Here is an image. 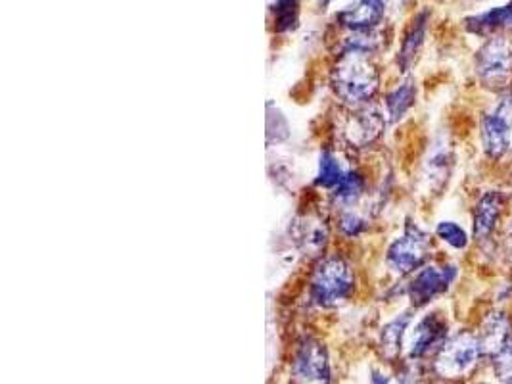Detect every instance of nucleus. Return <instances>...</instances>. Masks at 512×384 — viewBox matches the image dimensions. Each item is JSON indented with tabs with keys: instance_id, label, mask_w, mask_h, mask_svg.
I'll return each instance as SVG.
<instances>
[{
	"instance_id": "14",
	"label": "nucleus",
	"mask_w": 512,
	"mask_h": 384,
	"mask_svg": "<svg viewBox=\"0 0 512 384\" xmlns=\"http://www.w3.org/2000/svg\"><path fill=\"white\" fill-rule=\"evenodd\" d=\"M419 98V85L415 77L403 75V79L390 87L380 100V106L386 114V120L390 125H396L399 121L405 120L407 114L417 106Z\"/></svg>"
},
{
	"instance_id": "26",
	"label": "nucleus",
	"mask_w": 512,
	"mask_h": 384,
	"mask_svg": "<svg viewBox=\"0 0 512 384\" xmlns=\"http://www.w3.org/2000/svg\"><path fill=\"white\" fill-rule=\"evenodd\" d=\"M499 250H501V256L505 258V262L511 267L512 271V217L505 223V227L501 231Z\"/></svg>"
},
{
	"instance_id": "3",
	"label": "nucleus",
	"mask_w": 512,
	"mask_h": 384,
	"mask_svg": "<svg viewBox=\"0 0 512 384\" xmlns=\"http://www.w3.org/2000/svg\"><path fill=\"white\" fill-rule=\"evenodd\" d=\"M436 242L434 233L424 229L413 217H407L401 233L390 240L384 252V265L396 279L403 281L432 260Z\"/></svg>"
},
{
	"instance_id": "4",
	"label": "nucleus",
	"mask_w": 512,
	"mask_h": 384,
	"mask_svg": "<svg viewBox=\"0 0 512 384\" xmlns=\"http://www.w3.org/2000/svg\"><path fill=\"white\" fill-rule=\"evenodd\" d=\"M461 277V265L451 260H430L413 275L399 281L397 296H405L413 310H424L447 296Z\"/></svg>"
},
{
	"instance_id": "27",
	"label": "nucleus",
	"mask_w": 512,
	"mask_h": 384,
	"mask_svg": "<svg viewBox=\"0 0 512 384\" xmlns=\"http://www.w3.org/2000/svg\"><path fill=\"white\" fill-rule=\"evenodd\" d=\"M401 384H434L428 381L426 377L419 375L417 371H407L405 375H401Z\"/></svg>"
},
{
	"instance_id": "12",
	"label": "nucleus",
	"mask_w": 512,
	"mask_h": 384,
	"mask_svg": "<svg viewBox=\"0 0 512 384\" xmlns=\"http://www.w3.org/2000/svg\"><path fill=\"white\" fill-rule=\"evenodd\" d=\"M430 20H432V10L422 8L405 27L396 54L397 72L401 75H409L411 70L415 68V64L419 62L420 52H422L424 43H426Z\"/></svg>"
},
{
	"instance_id": "5",
	"label": "nucleus",
	"mask_w": 512,
	"mask_h": 384,
	"mask_svg": "<svg viewBox=\"0 0 512 384\" xmlns=\"http://www.w3.org/2000/svg\"><path fill=\"white\" fill-rule=\"evenodd\" d=\"M478 144L489 164H501L512 154V89L493 95L482 112Z\"/></svg>"
},
{
	"instance_id": "29",
	"label": "nucleus",
	"mask_w": 512,
	"mask_h": 384,
	"mask_svg": "<svg viewBox=\"0 0 512 384\" xmlns=\"http://www.w3.org/2000/svg\"><path fill=\"white\" fill-rule=\"evenodd\" d=\"M371 384H390V377H386V375H384V373H380V371H373Z\"/></svg>"
},
{
	"instance_id": "30",
	"label": "nucleus",
	"mask_w": 512,
	"mask_h": 384,
	"mask_svg": "<svg viewBox=\"0 0 512 384\" xmlns=\"http://www.w3.org/2000/svg\"><path fill=\"white\" fill-rule=\"evenodd\" d=\"M330 2H332V0H319V4H321V6H323V8H326V6H328V4H330Z\"/></svg>"
},
{
	"instance_id": "22",
	"label": "nucleus",
	"mask_w": 512,
	"mask_h": 384,
	"mask_svg": "<svg viewBox=\"0 0 512 384\" xmlns=\"http://www.w3.org/2000/svg\"><path fill=\"white\" fill-rule=\"evenodd\" d=\"M434 237L453 252H465L472 244V233L455 219H442L434 227Z\"/></svg>"
},
{
	"instance_id": "9",
	"label": "nucleus",
	"mask_w": 512,
	"mask_h": 384,
	"mask_svg": "<svg viewBox=\"0 0 512 384\" xmlns=\"http://www.w3.org/2000/svg\"><path fill=\"white\" fill-rule=\"evenodd\" d=\"M388 125L390 123L386 120V114L380 102H374L363 108H353L342 127L344 143L355 150L371 148L382 139Z\"/></svg>"
},
{
	"instance_id": "17",
	"label": "nucleus",
	"mask_w": 512,
	"mask_h": 384,
	"mask_svg": "<svg viewBox=\"0 0 512 384\" xmlns=\"http://www.w3.org/2000/svg\"><path fill=\"white\" fill-rule=\"evenodd\" d=\"M478 336L482 340L484 352H486V360L489 356L499 350L507 340L512 338V315L501 308L489 310L480 325H478Z\"/></svg>"
},
{
	"instance_id": "11",
	"label": "nucleus",
	"mask_w": 512,
	"mask_h": 384,
	"mask_svg": "<svg viewBox=\"0 0 512 384\" xmlns=\"http://www.w3.org/2000/svg\"><path fill=\"white\" fill-rule=\"evenodd\" d=\"M455 168V148L447 137L440 135L430 144L428 154L422 164V177L424 183L428 185V191L442 194L443 189L447 187L451 175Z\"/></svg>"
},
{
	"instance_id": "21",
	"label": "nucleus",
	"mask_w": 512,
	"mask_h": 384,
	"mask_svg": "<svg viewBox=\"0 0 512 384\" xmlns=\"http://www.w3.org/2000/svg\"><path fill=\"white\" fill-rule=\"evenodd\" d=\"M413 319H415V310L411 308V310L399 313L382 327L380 346H382L386 358H397L401 354L403 340H405V336L409 335Z\"/></svg>"
},
{
	"instance_id": "16",
	"label": "nucleus",
	"mask_w": 512,
	"mask_h": 384,
	"mask_svg": "<svg viewBox=\"0 0 512 384\" xmlns=\"http://www.w3.org/2000/svg\"><path fill=\"white\" fill-rule=\"evenodd\" d=\"M294 373L303 381H328L330 365L325 346L315 338H305L294 361Z\"/></svg>"
},
{
	"instance_id": "20",
	"label": "nucleus",
	"mask_w": 512,
	"mask_h": 384,
	"mask_svg": "<svg viewBox=\"0 0 512 384\" xmlns=\"http://www.w3.org/2000/svg\"><path fill=\"white\" fill-rule=\"evenodd\" d=\"M350 169V164H346L338 152L332 146H325L319 154V162H317V173H315V187L319 191L330 192L338 187V183L344 179L346 171Z\"/></svg>"
},
{
	"instance_id": "32",
	"label": "nucleus",
	"mask_w": 512,
	"mask_h": 384,
	"mask_svg": "<svg viewBox=\"0 0 512 384\" xmlns=\"http://www.w3.org/2000/svg\"><path fill=\"white\" fill-rule=\"evenodd\" d=\"M478 2H482V0H478Z\"/></svg>"
},
{
	"instance_id": "23",
	"label": "nucleus",
	"mask_w": 512,
	"mask_h": 384,
	"mask_svg": "<svg viewBox=\"0 0 512 384\" xmlns=\"http://www.w3.org/2000/svg\"><path fill=\"white\" fill-rule=\"evenodd\" d=\"M336 229L338 233L348 240H357L365 237L371 229V217L365 212L355 208H342L336 217Z\"/></svg>"
},
{
	"instance_id": "6",
	"label": "nucleus",
	"mask_w": 512,
	"mask_h": 384,
	"mask_svg": "<svg viewBox=\"0 0 512 384\" xmlns=\"http://www.w3.org/2000/svg\"><path fill=\"white\" fill-rule=\"evenodd\" d=\"M472 70L476 83L491 95L512 89L511 37H493L482 41L474 52Z\"/></svg>"
},
{
	"instance_id": "25",
	"label": "nucleus",
	"mask_w": 512,
	"mask_h": 384,
	"mask_svg": "<svg viewBox=\"0 0 512 384\" xmlns=\"http://www.w3.org/2000/svg\"><path fill=\"white\" fill-rule=\"evenodd\" d=\"M495 379L501 384H512V338L488 358Z\"/></svg>"
},
{
	"instance_id": "18",
	"label": "nucleus",
	"mask_w": 512,
	"mask_h": 384,
	"mask_svg": "<svg viewBox=\"0 0 512 384\" xmlns=\"http://www.w3.org/2000/svg\"><path fill=\"white\" fill-rule=\"evenodd\" d=\"M292 237L296 244L302 248L303 254L307 256H325L326 244H328V225L321 217L305 216L302 219H296L292 225Z\"/></svg>"
},
{
	"instance_id": "8",
	"label": "nucleus",
	"mask_w": 512,
	"mask_h": 384,
	"mask_svg": "<svg viewBox=\"0 0 512 384\" xmlns=\"http://www.w3.org/2000/svg\"><path fill=\"white\" fill-rule=\"evenodd\" d=\"M511 206V194L505 189H486L480 192L470 210V233L472 242L478 246H488L499 242L505 227L507 212Z\"/></svg>"
},
{
	"instance_id": "28",
	"label": "nucleus",
	"mask_w": 512,
	"mask_h": 384,
	"mask_svg": "<svg viewBox=\"0 0 512 384\" xmlns=\"http://www.w3.org/2000/svg\"><path fill=\"white\" fill-rule=\"evenodd\" d=\"M384 2H386V8H388V14H390V12H397V10L405 8V4L409 0H384Z\"/></svg>"
},
{
	"instance_id": "31",
	"label": "nucleus",
	"mask_w": 512,
	"mask_h": 384,
	"mask_svg": "<svg viewBox=\"0 0 512 384\" xmlns=\"http://www.w3.org/2000/svg\"><path fill=\"white\" fill-rule=\"evenodd\" d=\"M511 273H512V271H511ZM511 283H512V277H511Z\"/></svg>"
},
{
	"instance_id": "19",
	"label": "nucleus",
	"mask_w": 512,
	"mask_h": 384,
	"mask_svg": "<svg viewBox=\"0 0 512 384\" xmlns=\"http://www.w3.org/2000/svg\"><path fill=\"white\" fill-rule=\"evenodd\" d=\"M369 194V179L367 175L355 166H350L344 179L338 183V187L330 192V200L334 206L342 208H355L361 204V200Z\"/></svg>"
},
{
	"instance_id": "2",
	"label": "nucleus",
	"mask_w": 512,
	"mask_h": 384,
	"mask_svg": "<svg viewBox=\"0 0 512 384\" xmlns=\"http://www.w3.org/2000/svg\"><path fill=\"white\" fill-rule=\"evenodd\" d=\"M357 288L355 271L340 254H325L311 269L307 298L317 308H338L353 298Z\"/></svg>"
},
{
	"instance_id": "13",
	"label": "nucleus",
	"mask_w": 512,
	"mask_h": 384,
	"mask_svg": "<svg viewBox=\"0 0 512 384\" xmlns=\"http://www.w3.org/2000/svg\"><path fill=\"white\" fill-rule=\"evenodd\" d=\"M463 27L468 35L480 41L493 39V37H511L512 39V0L466 16L463 18Z\"/></svg>"
},
{
	"instance_id": "7",
	"label": "nucleus",
	"mask_w": 512,
	"mask_h": 384,
	"mask_svg": "<svg viewBox=\"0 0 512 384\" xmlns=\"http://www.w3.org/2000/svg\"><path fill=\"white\" fill-rule=\"evenodd\" d=\"M482 360H486V352L478 331L459 329L449 335L442 350L434 356V371L443 379H463Z\"/></svg>"
},
{
	"instance_id": "1",
	"label": "nucleus",
	"mask_w": 512,
	"mask_h": 384,
	"mask_svg": "<svg viewBox=\"0 0 512 384\" xmlns=\"http://www.w3.org/2000/svg\"><path fill=\"white\" fill-rule=\"evenodd\" d=\"M330 87L348 108H363L378 102L382 93V73L374 58L365 54H338V62L330 73Z\"/></svg>"
},
{
	"instance_id": "24",
	"label": "nucleus",
	"mask_w": 512,
	"mask_h": 384,
	"mask_svg": "<svg viewBox=\"0 0 512 384\" xmlns=\"http://www.w3.org/2000/svg\"><path fill=\"white\" fill-rule=\"evenodd\" d=\"M275 31L284 35L298 27L300 22V0H269Z\"/></svg>"
},
{
	"instance_id": "15",
	"label": "nucleus",
	"mask_w": 512,
	"mask_h": 384,
	"mask_svg": "<svg viewBox=\"0 0 512 384\" xmlns=\"http://www.w3.org/2000/svg\"><path fill=\"white\" fill-rule=\"evenodd\" d=\"M388 16L384 0H355L340 12L338 22L348 31H378Z\"/></svg>"
},
{
	"instance_id": "10",
	"label": "nucleus",
	"mask_w": 512,
	"mask_h": 384,
	"mask_svg": "<svg viewBox=\"0 0 512 384\" xmlns=\"http://www.w3.org/2000/svg\"><path fill=\"white\" fill-rule=\"evenodd\" d=\"M449 321L442 312H428L420 317L413 329H409V360L419 361L434 358L449 338Z\"/></svg>"
}]
</instances>
